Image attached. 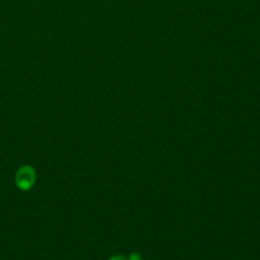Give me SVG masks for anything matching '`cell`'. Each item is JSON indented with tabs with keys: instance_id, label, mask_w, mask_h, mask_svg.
<instances>
[{
	"instance_id": "cell-1",
	"label": "cell",
	"mask_w": 260,
	"mask_h": 260,
	"mask_svg": "<svg viewBox=\"0 0 260 260\" xmlns=\"http://www.w3.org/2000/svg\"><path fill=\"white\" fill-rule=\"evenodd\" d=\"M36 171L30 166H21L15 174V184L21 190L30 189L36 182Z\"/></svg>"
},
{
	"instance_id": "cell-2",
	"label": "cell",
	"mask_w": 260,
	"mask_h": 260,
	"mask_svg": "<svg viewBox=\"0 0 260 260\" xmlns=\"http://www.w3.org/2000/svg\"><path fill=\"white\" fill-rule=\"evenodd\" d=\"M111 260H125L124 258L120 257V256H116V257H113Z\"/></svg>"
}]
</instances>
